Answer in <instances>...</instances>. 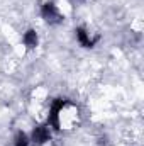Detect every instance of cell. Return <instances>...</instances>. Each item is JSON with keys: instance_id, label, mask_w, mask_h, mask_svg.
Masks as SVG:
<instances>
[{"instance_id": "obj_1", "label": "cell", "mask_w": 144, "mask_h": 146, "mask_svg": "<svg viewBox=\"0 0 144 146\" xmlns=\"http://www.w3.org/2000/svg\"><path fill=\"white\" fill-rule=\"evenodd\" d=\"M76 119H78V109L75 106H71L68 100L58 99L51 106V112H49L48 122L54 129H70Z\"/></svg>"}, {"instance_id": "obj_2", "label": "cell", "mask_w": 144, "mask_h": 146, "mask_svg": "<svg viewBox=\"0 0 144 146\" xmlns=\"http://www.w3.org/2000/svg\"><path fill=\"white\" fill-rule=\"evenodd\" d=\"M41 15H42V19H44L48 24H51V26H56V24H59V22L63 21L61 12L58 10V7H56L53 2H48V3L42 5V9H41Z\"/></svg>"}, {"instance_id": "obj_3", "label": "cell", "mask_w": 144, "mask_h": 146, "mask_svg": "<svg viewBox=\"0 0 144 146\" xmlns=\"http://www.w3.org/2000/svg\"><path fill=\"white\" fill-rule=\"evenodd\" d=\"M51 139V131H49V126L42 124V126H37L32 131V136H31V141L34 145H44L46 141Z\"/></svg>"}, {"instance_id": "obj_4", "label": "cell", "mask_w": 144, "mask_h": 146, "mask_svg": "<svg viewBox=\"0 0 144 146\" xmlns=\"http://www.w3.org/2000/svg\"><path fill=\"white\" fill-rule=\"evenodd\" d=\"M75 33H76V39H78V42H80L83 48H93L95 42L98 41V36H95L93 39H92L90 34L87 33V29H83V27H78Z\"/></svg>"}, {"instance_id": "obj_5", "label": "cell", "mask_w": 144, "mask_h": 146, "mask_svg": "<svg viewBox=\"0 0 144 146\" xmlns=\"http://www.w3.org/2000/svg\"><path fill=\"white\" fill-rule=\"evenodd\" d=\"M22 41H24V44L29 48V49H32V48H36L37 42H39V37H37V33L34 29H29V31H26L24 33V37H22Z\"/></svg>"}, {"instance_id": "obj_6", "label": "cell", "mask_w": 144, "mask_h": 146, "mask_svg": "<svg viewBox=\"0 0 144 146\" xmlns=\"http://www.w3.org/2000/svg\"><path fill=\"white\" fill-rule=\"evenodd\" d=\"M14 146H29V138H27V134H24L22 131H20V133H17Z\"/></svg>"}]
</instances>
